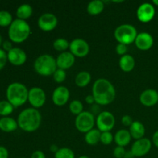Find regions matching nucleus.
Returning <instances> with one entry per match:
<instances>
[{"mask_svg":"<svg viewBox=\"0 0 158 158\" xmlns=\"http://www.w3.org/2000/svg\"><path fill=\"white\" fill-rule=\"evenodd\" d=\"M121 122L124 126L126 127H131V124L133 123V120L131 118V116L129 115H124L121 119Z\"/></svg>","mask_w":158,"mask_h":158,"instance_id":"nucleus-37","label":"nucleus"},{"mask_svg":"<svg viewBox=\"0 0 158 158\" xmlns=\"http://www.w3.org/2000/svg\"><path fill=\"white\" fill-rule=\"evenodd\" d=\"M104 9V4L101 0H94L89 2L87 6L88 13L92 15H99L103 12Z\"/></svg>","mask_w":158,"mask_h":158,"instance_id":"nucleus-23","label":"nucleus"},{"mask_svg":"<svg viewBox=\"0 0 158 158\" xmlns=\"http://www.w3.org/2000/svg\"><path fill=\"white\" fill-rule=\"evenodd\" d=\"M86 102L88 103V104H92L95 102V100H94V97L93 95H88L86 97Z\"/></svg>","mask_w":158,"mask_h":158,"instance_id":"nucleus-41","label":"nucleus"},{"mask_svg":"<svg viewBox=\"0 0 158 158\" xmlns=\"http://www.w3.org/2000/svg\"><path fill=\"white\" fill-rule=\"evenodd\" d=\"M140 101L145 106H154L158 103V93L155 89H146L140 94Z\"/></svg>","mask_w":158,"mask_h":158,"instance_id":"nucleus-18","label":"nucleus"},{"mask_svg":"<svg viewBox=\"0 0 158 158\" xmlns=\"http://www.w3.org/2000/svg\"><path fill=\"white\" fill-rule=\"evenodd\" d=\"M70 52L77 57H84L89 52V46L86 40L83 39H75L69 43Z\"/></svg>","mask_w":158,"mask_h":158,"instance_id":"nucleus-9","label":"nucleus"},{"mask_svg":"<svg viewBox=\"0 0 158 158\" xmlns=\"http://www.w3.org/2000/svg\"><path fill=\"white\" fill-rule=\"evenodd\" d=\"M131 140V135L130 134L129 131L127 130H120L116 133L114 136V140L115 143L118 145L119 147H123L129 144Z\"/></svg>","mask_w":158,"mask_h":158,"instance_id":"nucleus-19","label":"nucleus"},{"mask_svg":"<svg viewBox=\"0 0 158 158\" xmlns=\"http://www.w3.org/2000/svg\"><path fill=\"white\" fill-rule=\"evenodd\" d=\"M113 140H114V137L110 131H106V132H102L100 136V142L104 145H109L112 143Z\"/></svg>","mask_w":158,"mask_h":158,"instance_id":"nucleus-32","label":"nucleus"},{"mask_svg":"<svg viewBox=\"0 0 158 158\" xmlns=\"http://www.w3.org/2000/svg\"><path fill=\"white\" fill-rule=\"evenodd\" d=\"M53 47L56 50L60 51V52H66V49L69 47V43L63 38L57 39L54 41Z\"/></svg>","mask_w":158,"mask_h":158,"instance_id":"nucleus-29","label":"nucleus"},{"mask_svg":"<svg viewBox=\"0 0 158 158\" xmlns=\"http://www.w3.org/2000/svg\"><path fill=\"white\" fill-rule=\"evenodd\" d=\"M0 158H9V151L5 147L0 146Z\"/></svg>","mask_w":158,"mask_h":158,"instance_id":"nucleus-39","label":"nucleus"},{"mask_svg":"<svg viewBox=\"0 0 158 158\" xmlns=\"http://www.w3.org/2000/svg\"><path fill=\"white\" fill-rule=\"evenodd\" d=\"M18 127L17 121L12 117H4L0 119V130L4 132H13Z\"/></svg>","mask_w":158,"mask_h":158,"instance_id":"nucleus-21","label":"nucleus"},{"mask_svg":"<svg viewBox=\"0 0 158 158\" xmlns=\"http://www.w3.org/2000/svg\"><path fill=\"white\" fill-rule=\"evenodd\" d=\"M55 158H75V154L70 148H62L55 154Z\"/></svg>","mask_w":158,"mask_h":158,"instance_id":"nucleus-30","label":"nucleus"},{"mask_svg":"<svg viewBox=\"0 0 158 158\" xmlns=\"http://www.w3.org/2000/svg\"><path fill=\"white\" fill-rule=\"evenodd\" d=\"M59 149H60V148H58V147L56 146V145H55V144H52V145H51V147H50V151H52V152H53V153H56L57 151H59Z\"/></svg>","mask_w":158,"mask_h":158,"instance_id":"nucleus-43","label":"nucleus"},{"mask_svg":"<svg viewBox=\"0 0 158 158\" xmlns=\"http://www.w3.org/2000/svg\"><path fill=\"white\" fill-rule=\"evenodd\" d=\"M42 117L40 111L35 108H26L18 116V126L26 132H33L41 124Z\"/></svg>","mask_w":158,"mask_h":158,"instance_id":"nucleus-2","label":"nucleus"},{"mask_svg":"<svg viewBox=\"0 0 158 158\" xmlns=\"http://www.w3.org/2000/svg\"><path fill=\"white\" fill-rule=\"evenodd\" d=\"M56 61L50 55H41L35 60L34 63V69L35 72L43 77L53 75L56 70Z\"/></svg>","mask_w":158,"mask_h":158,"instance_id":"nucleus-5","label":"nucleus"},{"mask_svg":"<svg viewBox=\"0 0 158 158\" xmlns=\"http://www.w3.org/2000/svg\"><path fill=\"white\" fill-rule=\"evenodd\" d=\"M127 51V45L123 44V43H118L117 45V46H116V52L119 55H126Z\"/></svg>","mask_w":158,"mask_h":158,"instance_id":"nucleus-36","label":"nucleus"},{"mask_svg":"<svg viewBox=\"0 0 158 158\" xmlns=\"http://www.w3.org/2000/svg\"><path fill=\"white\" fill-rule=\"evenodd\" d=\"M12 21V15L10 12L6 10L0 11V26L6 27L10 26Z\"/></svg>","mask_w":158,"mask_h":158,"instance_id":"nucleus-27","label":"nucleus"},{"mask_svg":"<svg viewBox=\"0 0 158 158\" xmlns=\"http://www.w3.org/2000/svg\"><path fill=\"white\" fill-rule=\"evenodd\" d=\"M135 44L139 49L143 51L148 50L154 44V39L152 35L148 32H140L137 34L135 40Z\"/></svg>","mask_w":158,"mask_h":158,"instance_id":"nucleus-16","label":"nucleus"},{"mask_svg":"<svg viewBox=\"0 0 158 158\" xmlns=\"http://www.w3.org/2000/svg\"><path fill=\"white\" fill-rule=\"evenodd\" d=\"M56 66L59 69H69L75 62V56L70 52H63L58 56L56 60Z\"/></svg>","mask_w":158,"mask_h":158,"instance_id":"nucleus-17","label":"nucleus"},{"mask_svg":"<svg viewBox=\"0 0 158 158\" xmlns=\"http://www.w3.org/2000/svg\"><path fill=\"white\" fill-rule=\"evenodd\" d=\"M134 156L133 155V154L131 153V151H128V152H126V154H125L124 158H134Z\"/></svg>","mask_w":158,"mask_h":158,"instance_id":"nucleus-44","label":"nucleus"},{"mask_svg":"<svg viewBox=\"0 0 158 158\" xmlns=\"http://www.w3.org/2000/svg\"><path fill=\"white\" fill-rule=\"evenodd\" d=\"M91 80V75L87 71H82L77 75L75 83L79 87H85L89 83Z\"/></svg>","mask_w":158,"mask_h":158,"instance_id":"nucleus-24","label":"nucleus"},{"mask_svg":"<svg viewBox=\"0 0 158 158\" xmlns=\"http://www.w3.org/2000/svg\"><path fill=\"white\" fill-rule=\"evenodd\" d=\"M7 53L2 49H0V70L4 68V66H6V63H7Z\"/></svg>","mask_w":158,"mask_h":158,"instance_id":"nucleus-35","label":"nucleus"},{"mask_svg":"<svg viewBox=\"0 0 158 158\" xmlns=\"http://www.w3.org/2000/svg\"><path fill=\"white\" fill-rule=\"evenodd\" d=\"M94 100L100 105H108L114 101L116 97V90L114 85L106 79L100 78L96 80L93 86Z\"/></svg>","mask_w":158,"mask_h":158,"instance_id":"nucleus-1","label":"nucleus"},{"mask_svg":"<svg viewBox=\"0 0 158 158\" xmlns=\"http://www.w3.org/2000/svg\"><path fill=\"white\" fill-rule=\"evenodd\" d=\"M13 110L14 106L8 100L0 101V115L6 117L12 114L13 112Z\"/></svg>","mask_w":158,"mask_h":158,"instance_id":"nucleus-28","label":"nucleus"},{"mask_svg":"<svg viewBox=\"0 0 158 158\" xmlns=\"http://www.w3.org/2000/svg\"><path fill=\"white\" fill-rule=\"evenodd\" d=\"M115 125V117L108 111H103L97 118V126L100 132L110 131Z\"/></svg>","mask_w":158,"mask_h":158,"instance_id":"nucleus-8","label":"nucleus"},{"mask_svg":"<svg viewBox=\"0 0 158 158\" xmlns=\"http://www.w3.org/2000/svg\"><path fill=\"white\" fill-rule=\"evenodd\" d=\"M101 132L97 129H92L89 132L86 133L85 141L89 145H96L99 141H100Z\"/></svg>","mask_w":158,"mask_h":158,"instance_id":"nucleus-25","label":"nucleus"},{"mask_svg":"<svg viewBox=\"0 0 158 158\" xmlns=\"http://www.w3.org/2000/svg\"><path fill=\"white\" fill-rule=\"evenodd\" d=\"M2 35H0V46H1L2 44Z\"/></svg>","mask_w":158,"mask_h":158,"instance_id":"nucleus-46","label":"nucleus"},{"mask_svg":"<svg viewBox=\"0 0 158 158\" xmlns=\"http://www.w3.org/2000/svg\"><path fill=\"white\" fill-rule=\"evenodd\" d=\"M151 142L148 138H142L137 140L133 143L131 147V153L134 157H140L145 156L151 149Z\"/></svg>","mask_w":158,"mask_h":158,"instance_id":"nucleus-11","label":"nucleus"},{"mask_svg":"<svg viewBox=\"0 0 158 158\" xmlns=\"http://www.w3.org/2000/svg\"><path fill=\"white\" fill-rule=\"evenodd\" d=\"M129 132L131 134V137L140 140L143 138L145 134V127L143 123L140 121H134L131 126L130 127Z\"/></svg>","mask_w":158,"mask_h":158,"instance_id":"nucleus-20","label":"nucleus"},{"mask_svg":"<svg viewBox=\"0 0 158 158\" xmlns=\"http://www.w3.org/2000/svg\"><path fill=\"white\" fill-rule=\"evenodd\" d=\"M83 103L80 101V100H73L69 104V110L73 114L78 116L79 114H81L83 112Z\"/></svg>","mask_w":158,"mask_h":158,"instance_id":"nucleus-31","label":"nucleus"},{"mask_svg":"<svg viewBox=\"0 0 158 158\" xmlns=\"http://www.w3.org/2000/svg\"><path fill=\"white\" fill-rule=\"evenodd\" d=\"M153 142H154V144L158 148V131H156L153 135Z\"/></svg>","mask_w":158,"mask_h":158,"instance_id":"nucleus-42","label":"nucleus"},{"mask_svg":"<svg viewBox=\"0 0 158 158\" xmlns=\"http://www.w3.org/2000/svg\"><path fill=\"white\" fill-rule=\"evenodd\" d=\"M29 90L24 84L20 83H12L8 86L6 89L7 100L14 107L20 106L28 100Z\"/></svg>","mask_w":158,"mask_h":158,"instance_id":"nucleus-3","label":"nucleus"},{"mask_svg":"<svg viewBox=\"0 0 158 158\" xmlns=\"http://www.w3.org/2000/svg\"><path fill=\"white\" fill-rule=\"evenodd\" d=\"M31 158H46L45 154L41 151H35L31 155Z\"/></svg>","mask_w":158,"mask_h":158,"instance_id":"nucleus-40","label":"nucleus"},{"mask_svg":"<svg viewBox=\"0 0 158 158\" xmlns=\"http://www.w3.org/2000/svg\"><path fill=\"white\" fill-rule=\"evenodd\" d=\"M154 15H155V9L151 3H143L137 9V19L142 23H149L153 19Z\"/></svg>","mask_w":158,"mask_h":158,"instance_id":"nucleus-13","label":"nucleus"},{"mask_svg":"<svg viewBox=\"0 0 158 158\" xmlns=\"http://www.w3.org/2000/svg\"><path fill=\"white\" fill-rule=\"evenodd\" d=\"M95 123L94 116L88 111H83L77 117L75 125L80 132L87 133L93 129Z\"/></svg>","mask_w":158,"mask_h":158,"instance_id":"nucleus-7","label":"nucleus"},{"mask_svg":"<svg viewBox=\"0 0 158 158\" xmlns=\"http://www.w3.org/2000/svg\"><path fill=\"white\" fill-rule=\"evenodd\" d=\"M46 94L41 88L32 87L29 90L28 100L35 109L43 106L46 102Z\"/></svg>","mask_w":158,"mask_h":158,"instance_id":"nucleus-10","label":"nucleus"},{"mask_svg":"<svg viewBox=\"0 0 158 158\" xmlns=\"http://www.w3.org/2000/svg\"><path fill=\"white\" fill-rule=\"evenodd\" d=\"M69 98V91L66 86H58L52 93V100L54 104L61 106L67 103Z\"/></svg>","mask_w":158,"mask_h":158,"instance_id":"nucleus-14","label":"nucleus"},{"mask_svg":"<svg viewBox=\"0 0 158 158\" xmlns=\"http://www.w3.org/2000/svg\"><path fill=\"white\" fill-rule=\"evenodd\" d=\"M127 151H125L123 147L117 146L115 149L114 150V156L116 158H124L125 154Z\"/></svg>","mask_w":158,"mask_h":158,"instance_id":"nucleus-34","label":"nucleus"},{"mask_svg":"<svg viewBox=\"0 0 158 158\" xmlns=\"http://www.w3.org/2000/svg\"><path fill=\"white\" fill-rule=\"evenodd\" d=\"M8 60L15 66H21L24 64L27 59L26 53L22 49L18 47H13L7 53Z\"/></svg>","mask_w":158,"mask_h":158,"instance_id":"nucleus-15","label":"nucleus"},{"mask_svg":"<svg viewBox=\"0 0 158 158\" xmlns=\"http://www.w3.org/2000/svg\"><path fill=\"white\" fill-rule=\"evenodd\" d=\"M12 43L10 41H8V40H6L2 43V49L4 51H7V52H9L11 49H12Z\"/></svg>","mask_w":158,"mask_h":158,"instance_id":"nucleus-38","label":"nucleus"},{"mask_svg":"<svg viewBox=\"0 0 158 158\" xmlns=\"http://www.w3.org/2000/svg\"><path fill=\"white\" fill-rule=\"evenodd\" d=\"M79 158H89V157H87V156H80Z\"/></svg>","mask_w":158,"mask_h":158,"instance_id":"nucleus-47","label":"nucleus"},{"mask_svg":"<svg viewBox=\"0 0 158 158\" xmlns=\"http://www.w3.org/2000/svg\"><path fill=\"white\" fill-rule=\"evenodd\" d=\"M32 14V8L29 4H23L18 7L16 10V15L19 19L25 20L29 18Z\"/></svg>","mask_w":158,"mask_h":158,"instance_id":"nucleus-26","label":"nucleus"},{"mask_svg":"<svg viewBox=\"0 0 158 158\" xmlns=\"http://www.w3.org/2000/svg\"><path fill=\"white\" fill-rule=\"evenodd\" d=\"M53 79L56 83H63L66 78V73L65 70L61 69H57L53 73Z\"/></svg>","mask_w":158,"mask_h":158,"instance_id":"nucleus-33","label":"nucleus"},{"mask_svg":"<svg viewBox=\"0 0 158 158\" xmlns=\"http://www.w3.org/2000/svg\"><path fill=\"white\" fill-rule=\"evenodd\" d=\"M136 28L131 24H123L117 27L114 31V37L119 43L128 45L134 43L137 38Z\"/></svg>","mask_w":158,"mask_h":158,"instance_id":"nucleus-6","label":"nucleus"},{"mask_svg":"<svg viewBox=\"0 0 158 158\" xmlns=\"http://www.w3.org/2000/svg\"><path fill=\"white\" fill-rule=\"evenodd\" d=\"M58 23L56 16L50 12H46L40 15L38 19V26L45 32H49L55 29Z\"/></svg>","mask_w":158,"mask_h":158,"instance_id":"nucleus-12","label":"nucleus"},{"mask_svg":"<svg viewBox=\"0 0 158 158\" xmlns=\"http://www.w3.org/2000/svg\"><path fill=\"white\" fill-rule=\"evenodd\" d=\"M31 32L30 26L26 20H13L9 27L8 35L12 42L19 43H23L28 39Z\"/></svg>","mask_w":158,"mask_h":158,"instance_id":"nucleus-4","label":"nucleus"},{"mask_svg":"<svg viewBox=\"0 0 158 158\" xmlns=\"http://www.w3.org/2000/svg\"><path fill=\"white\" fill-rule=\"evenodd\" d=\"M120 69L124 72H131L133 70L135 66V60L132 56L129 54H126L124 56H122L119 61Z\"/></svg>","mask_w":158,"mask_h":158,"instance_id":"nucleus-22","label":"nucleus"},{"mask_svg":"<svg viewBox=\"0 0 158 158\" xmlns=\"http://www.w3.org/2000/svg\"><path fill=\"white\" fill-rule=\"evenodd\" d=\"M153 3L156 6H158V0H153Z\"/></svg>","mask_w":158,"mask_h":158,"instance_id":"nucleus-45","label":"nucleus"}]
</instances>
